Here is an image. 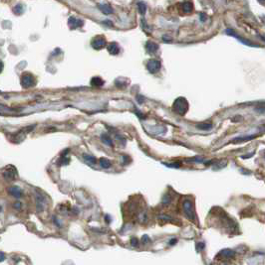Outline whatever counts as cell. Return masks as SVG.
<instances>
[{
	"label": "cell",
	"mask_w": 265,
	"mask_h": 265,
	"mask_svg": "<svg viewBox=\"0 0 265 265\" xmlns=\"http://www.w3.org/2000/svg\"><path fill=\"white\" fill-rule=\"evenodd\" d=\"M146 49H147V52L150 54H154L156 52H158L159 50V45L156 44L154 42H147L146 44Z\"/></svg>",
	"instance_id": "30bf717a"
},
{
	"label": "cell",
	"mask_w": 265,
	"mask_h": 265,
	"mask_svg": "<svg viewBox=\"0 0 265 265\" xmlns=\"http://www.w3.org/2000/svg\"><path fill=\"white\" fill-rule=\"evenodd\" d=\"M99 9L102 11L104 14H111L113 13V8L109 5V4H99Z\"/></svg>",
	"instance_id": "4fadbf2b"
},
{
	"label": "cell",
	"mask_w": 265,
	"mask_h": 265,
	"mask_svg": "<svg viewBox=\"0 0 265 265\" xmlns=\"http://www.w3.org/2000/svg\"><path fill=\"white\" fill-rule=\"evenodd\" d=\"M101 139H102L103 142L106 143L107 145H109V146L113 145V141H112V138L109 135H108V134H102V136H101Z\"/></svg>",
	"instance_id": "ac0fdd59"
},
{
	"label": "cell",
	"mask_w": 265,
	"mask_h": 265,
	"mask_svg": "<svg viewBox=\"0 0 265 265\" xmlns=\"http://www.w3.org/2000/svg\"><path fill=\"white\" fill-rule=\"evenodd\" d=\"M176 241H177V240H176V238H174V239H172V240H170V245H174V243H176Z\"/></svg>",
	"instance_id": "83f0119b"
},
{
	"label": "cell",
	"mask_w": 265,
	"mask_h": 265,
	"mask_svg": "<svg viewBox=\"0 0 265 265\" xmlns=\"http://www.w3.org/2000/svg\"><path fill=\"white\" fill-rule=\"evenodd\" d=\"M106 38L104 36H97L95 37L91 42V46L93 47L95 50H101L106 46Z\"/></svg>",
	"instance_id": "277c9868"
},
{
	"label": "cell",
	"mask_w": 265,
	"mask_h": 265,
	"mask_svg": "<svg viewBox=\"0 0 265 265\" xmlns=\"http://www.w3.org/2000/svg\"><path fill=\"white\" fill-rule=\"evenodd\" d=\"M68 23H69V26H70V29H73V30L84 25V21H82V20H80V19H77V18H75L73 16L69 18Z\"/></svg>",
	"instance_id": "ba28073f"
},
{
	"label": "cell",
	"mask_w": 265,
	"mask_h": 265,
	"mask_svg": "<svg viewBox=\"0 0 265 265\" xmlns=\"http://www.w3.org/2000/svg\"><path fill=\"white\" fill-rule=\"evenodd\" d=\"M23 11H24V8H23V6H22L21 4H18V5H16L14 7V13H15V14H17V15L22 14V13H23Z\"/></svg>",
	"instance_id": "7402d4cb"
},
{
	"label": "cell",
	"mask_w": 265,
	"mask_h": 265,
	"mask_svg": "<svg viewBox=\"0 0 265 265\" xmlns=\"http://www.w3.org/2000/svg\"><path fill=\"white\" fill-rule=\"evenodd\" d=\"M104 84V80H102L101 78L99 77H95L92 78L91 80V86L94 87H101Z\"/></svg>",
	"instance_id": "5bb4252c"
},
{
	"label": "cell",
	"mask_w": 265,
	"mask_h": 265,
	"mask_svg": "<svg viewBox=\"0 0 265 265\" xmlns=\"http://www.w3.org/2000/svg\"><path fill=\"white\" fill-rule=\"evenodd\" d=\"M206 19V15L204 13H200V20L201 21H205Z\"/></svg>",
	"instance_id": "4316f807"
},
{
	"label": "cell",
	"mask_w": 265,
	"mask_h": 265,
	"mask_svg": "<svg viewBox=\"0 0 265 265\" xmlns=\"http://www.w3.org/2000/svg\"><path fill=\"white\" fill-rule=\"evenodd\" d=\"M36 84L35 78L33 75L31 74H25V75L22 76L21 78V86L24 89H29V87H34Z\"/></svg>",
	"instance_id": "7a4b0ae2"
},
{
	"label": "cell",
	"mask_w": 265,
	"mask_h": 265,
	"mask_svg": "<svg viewBox=\"0 0 265 265\" xmlns=\"http://www.w3.org/2000/svg\"><path fill=\"white\" fill-rule=\"evenodd\" d=\"M100 164L104 169H108V168L111 167V161L108 160L106 158H101L100 159Z\"/></svg>",
	"instance_id": "d6986e66"
},
{
	"label": "cell",
	"mask_w": 265,
	"mask_h": 265,
	"mask_svg": "<svg viewBox=\"0 0 265 265\" xmlns=\"http://www.w3.org/2000/svg\"><path fill=\"white\" fill-rule=\"evenodd\" d=\"M107 49H108V52L113 56H117L120 53V46H119L116 42H113V43L108 45Z\"/></svg>",
	"instance_id": "9c48e42d"
},
{
	"label": "cell",
	"mask_w": 265,
	"mask_h": 265,
	"mask_svg": "<svg viewBox=\"0 0 265 265\" xmlns=\"http://www.w3.org/2000/svg\"><path fill=\"white\" fill-rule=\"evenodd\" d=\"M258 1H259L260 3H264V2H265V0H258Z\"/></svg>",
	"instance_id": "f1b7e54d"
},
{
	"label": "cell",
	"mask_w": 265,
	"mask_h": 265,
	"mask_svg": "<svg viewBox=\"0 0 265 265\" xmlns=\"http://www.w3.org/2000/svg\"><path fill=\"white\" fill-rule=\"evenodd\" d=\"M183 212L186 217H188V219H194V206H192V204L190 201L188 200H185L183 202Z\"/></svg>",
	"instance_id": "52a82bcc"
},
{
	"label": "cell",
	"mask_w": 265,
	"mask_h": 265,
	"mask_svg": "<svg viewBox=\"0 0 265 265\" xmlns=\"http://www.w3.org/2000/svg\"><path fill=\"white\" fill-rule=\"evenodd\" d=\"M161 68V62H159V60H156V59H152L150 60L149 62H148L147 64V69L148 71L150 72V73L152 74H156L159 72V69Z\"/></svg>",
	"instance_id": "5b68a950"
},
{
	"label": "cell",
	"mask_w": 265,
	"mask_h": 265,
	"mask_svg": "<svg viewBox=\"0 0 265 265\" xmlns=\"http://www.w3.org/2000/svg\"><path fill=\"white\" fill-rule=\"evenodd\" d=\"M36 201H37L38 211H43L45 206H46V200H45V198L42 196V195H37V199H36Z\"/></svg>",
	"instance_id": "7c38bea8"
},
{
	"label": "cell",
	"mask_w": 265,
	"mask_h": 265,
	"mask_svg": "<svg viewBox=\"0 0 265 265\" xmlns=\"http://www.w3.org/2000/svg\"><path fill=\"white\" fill-rule=\"evenodd\" d=\"M141 239H143V243H148V242L150 241V237L148 236V235H143V238H141Z\"/></svg>",
	"instance_id": "cb8c5ba5"
},
{
	"label": "cell",
	"mask_w": 265,
	"mask_h": 265,
	"mask_svg": "<svg viewBox=\"0 0 265 265\" xmlns=\"http://www.w3.org/2000/svg\"><path fill=\"white\" fill-rule=\"evenodd\" d=\"M132 246H137V245H138V239L135 238V237H134V238H132Z\"/></svg>",
	"instance_id": "484cf974"
},
{
	"label": "cell",
	"mask_w": 265,
	"mask_h": 265,
	"mask_svg": "<svg viewBox=\"0 0 265 265\" xmlns=\"http://www.w3.org/2000/svg\"><path fill=\"white\" fill-rule=\"evenodd\" d=\"M2 175H3V177L5 180H8V181H13V180H15V178H16L17 172H16V169H15L14 167H12V166H8V167H6L5 169L3 170Z\"/></svg>",
	"instance_id": "8992f818"
},
{
	"label": "cell",
	"mask_w": 265,
	"mask_h": 265,
	"mask_svg": "<svg viewBox=\"0 0 265 265\" xmlns=\"http://www.w3.org/2000/svg\"><path fill=\"white\" fill-rule=\"evenodd\" d=\"M8 193L11 196L15 197V198H20L22 196V191L21 189L17 186H12V187L8 188Z\"/></svg>",
	"instance_id": "8fae6325"
},
{
	"label": "cell",
	"mask_w": 265,
	"mask_h": 265,
	"mask_svg": "<svg viewBox=\"0 0 265 265\" xmlns=\"http://www.w3.org/2000/svg\"><path fill=\"white\" fill-rule=\"evenodd\" d=\"M196 127L198 129H200V130H209V129L212 128V124H211V123L204 122V123H200V124H198Z\"/></svg>",
	"instance_id": "44dd1931"
},
{
	"label": "cell",
	"mask_w": 265,
	"mask_h": 265,
	"mask_svg": "<svg viewBox=\"0 0 265 265\" xmlns=\"http://www.w3.org/2000/svg\"><path fill=\"white\" fill-rule=\"evenodd\" d=\"M183 10L185 13H190L194 10V4L190 1H185L183 3Z\"/></svg>",
	"instance_id": "9a60e30c"
},
{
	"label": "cell",
	"mask_w": 265,
	"mask_h": 265,
	"mask_svg": "<svg viewBox=\"0 0 265 265\" xmlns=\"http://www.w3.org/2000/svg\"><path fill=\"white\" fill-rule=\"evenodd\" d=\"M255 111L257 113H265V105H259L255 108Z\"/></svg>",
	"instance_id": "603a6c76"
},
{
	"label": "cell",
	"mask_w": 265,
	"mask_h": 265,
	"mask_svg": "<svg viewBox=\"0 0 265 265\" xmlns=\"http://www.w3.org/2000/svg\"><path fill=\"white\" fill-rule=\"evenodd\" d=\"M254 137H256V135H251V136H245V137H237V138L233 139L232 142L233 143H238V142H243V141H247V140H251L253 139Z\"/></svg>",
	"instance_id": "e0dca14e"
},
{
	"label": "cell",
	"mask_w": 265,
	"mask_h": 265,
	"mask_svg": "<svg viewBox=\"0 0 265 265\" xmlns=\"http://www.w3.org/2000/svg\"><path fill=\"white\" fill-rule=\"evenodd\" d=\"M174 111L178 115H185L188 110V102L185 97H177L172 105Z\"/></svg>",
	"instance_id": "6da1fadb"
},
{
	"label": "cell",
	"mask_w": 265,
	"mask_h": 265,
	"mask_svg": "<svg viewBox=\"0 0 265 265\" xmlns=\"http://www.w3.org/2000/svg\"><path fill=\"white\" fill-rule=\"evenodd\" d=\"M83 157H84L85 161H86L87 163L91 164V165H93V164H95L96 162H97V160H96V158H95V157L91 156V155L84 154V155H83Z\"/></svg>",
	"instance_id": "ffe728a7"
},
{
	"label": "cell",
	"mask_w": 265,
	"mask_h": 265,
	"mask_svg": "<svg viewBox=\"0 0 265 265\" xmlns=\"http://www.w3.org/2000/svg\"><path fill=\"white\" fill-rule=\"evenodd\" d=\"M21 206L22 205H21V203H20V202H16V203L13 205V206H14L16 210H20V208H21Z\"/></svg>",
	"instance_id": "d4e9b609"
},
{
	"label": "cell",
	"mask_w": 265,
	"mask_h": 265,
	"mask_svg": "<svg viewBox=\"0 0 265 265\" xmlns=\"http://www.w3.org/2000/svg\"><path fill=\"white\" fill-rule=\"evenodd\" d=\"M225 33L227 35H229V36H232V37H234V38H236V39H238V41L240 42V43H242V44H244V45H246V46H249V47H253V48H256V47H260L259 45H255V44H253V43H251L249 40H246V39H244V38H242V37H240V36H238L235 33V31L234 30H232V29H226L225 30Z\"/></svg>",
	"instance_id": "3957f363"
},
{
	"label": "cell",
	"mask_w": 265,
	"mask_h": 265,
	"mask_svg": "<svg viewBox=\"0 0 265 265\" xmlns=\"http://www.w3.org/2000/svg\"><path fill=\"white\" fill-rule=\"evenodd\" d=\"M137 6H138L140 14L143 16V15L146 14V12H147V5H146V3H143V1H139L138 3H137Z\"/></svg>",
	"instance_id": "2e32d148"
},
{
	"label": "cell",
	"mask_w": 265,
	"mask_h": 265,
	"mask_svg": "<svg viewBox=\"0 0 265 265\" xmlns=\"http://www.w3.org/2000/svg\"><path fill=\"white\" fill-rule=\"evenodd\" d=\"M259 37L261 38V39L263 40V41H265V37H262V36H259Z\"/></svg>",
	"instance_id": "f546056e"
}]
</instances>
